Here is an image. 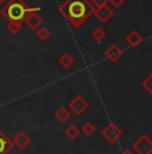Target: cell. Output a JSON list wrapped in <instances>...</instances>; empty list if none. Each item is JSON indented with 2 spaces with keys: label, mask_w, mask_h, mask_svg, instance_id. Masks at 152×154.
Listing matches in <instances>:
<instances>
[{
  "label": "cell",
  "mask_w": 152,
  "mask_h": 154,
  "mask_svg": "<svg viewBox=\"0 0 152 154\" xmlns=\"http://www.w3.org/2000/svg\"><path fill=\"white\" fill-rule=\"evenodd\" d=\"M110 2V0H91V4L93 8H99V7H103V5H107V3Z\"/></svg>",
  "instance_id": "ffe728a7"
},
{
  "label": "cell",
  "mask_w": 152,
  "mask_h": 154,
  "mask_svg": "<svg viewBox=\"0 0 152 154\" xmlns=\"http://www.w3.org/2000/svg\"><path fill=\"white\" fill-rule=\"evenodd\" d=\"M132 149L137 154H151L152 153V140L147 134H142L133 142Z\"/></svg>",
  "instance_id": "277c9868"
},
{
  "label": "cell",
  "mask_w": 152,
  "mask_h": 154,
  "mask_svg": "<svg viewBox=\"0 0 152 154\" xmlns=\"http://www.w3.org/2000/svg\"><path fill=\"white\" fill-rule=\"evenodd\" d=\"M59 64L63 69H69L71 66H74V63H75V59H74V56L72 55H69V54H63L59 58Z\"/></svg>",
  "instance_id": "7c38bea8"
},
{
  "label": "cell",
  "mask_w": 152,
  "mask_h": 154,
  "mask_svg": "<svg viewBox=\"0 0 152 154\" xmlns=\"http://www.w3.org/2000/svg\"><path fill=\"white\" fill-rule=\"evenodd\" d=\"M101 135H103L110 143H116L123 137V131L116 123L111 122L101 130Z\"/></svg>",
  "instance_id": "3957f363"
},
{
  "label": "cell",
  "mask_w": 152,
  "mask_h": 154,
  "mask_svg": "<svg viewBox=\"0 0 152 154\" xmlns=\"http://www.w3.org/2000/svg\"><path fill=\"white\" fill-rule=\"evenodd\" d=\"M66 135H67V138H68V140L75 141L76 138L80 135V130H79V127L76 125H69L66 129Z\"/></svg>",
  "instance_id": "5bb4252c"
},
{
  "label": "cell",
  "mask_w": 152,
  "mask_h": 154,
  "mask_svg": "<svg viewBox=\"0 0 152 154\" xmlns=\"http://www.w3.org/2000/svg\"><path fill=\"white\" fill-rule=\"evenodd\" d=\"M39 11H40V8L37 7L36 10H34V11H31V12H28L27 15H25V17H24V23L28 26V28L34 29V31H36V29L39 28V27H42V24H43L42 16L37 14Z\"/></svg>",
  "instance_id": "5b68a950"
},
{
  "label": "cell",
  "mask_w": 152,
  "mask_h": 154,
  "mask_svg": "<svg viewBox=\"0 0 152 154\" xmlns=\"http://www.w3.org/2000/svg\"><path fill=\"white\" fill-rule=\"evenodd\" d=\"M125 42L130 44L131 47H136V46H139V44L143 42V38H142V35H140L139 32L133 29V31H131L130 34L125 36Z\"/></svg>",
  "instance_id": "8fae6325"
},
{
  "label": "cell",
  "mask_w": 152,
  "mask_h": 154,
  "mask_svg": "<svg viewBox=\"0 0 152 154\" xmlns=\"http://www.w3.org/2000/svg\"><path fill=\"white\" fill-rule=\"evenodd\" d=\"M95 130H96V127L93 123L91 122H86L83 125V127H81V133H83L84 135H87V137H89V135H92L93 133H95Z\"/></svg>",
  "instance_id": "e0dca14e"
},
{
  "label": "cell",
  "mask_w": 152,
  "mask_h": 154,
  "mask_svg": "<svg viewBox=\"0 0 152 154\" xmlns=\"http://www.w3.org/2000/svg\"><path fill=\"white\" fill-rule=\"evenodd\" d=\"M121 154H133V153L131 152V150H124V152H123Z\"/></svg>",
  "instance_id": "7402d4cb"
},
{
  "label": "cell",
  "mask_w": 152,
  "mask_h": 154,
  "mask_svg": "<svg viewBox=\"0 0 152 154\" xmlns=\"http://www.w3.org/2000/svg\"><path fill=\"white\" fill-rule=\"evenodd\" d=\"M110 2L112 4V7H115V8H120L124 4V0H110Z\"/></svg>",
  "instance_id": "44dd1931"
},
{
  "label": "cell",
  "mask_w": 152,
  "mask_h": 154,
  "mask_svg": "<svg viewBox=\"0 0 152 154\" xmlns=\"http://www.w3.org/2000/svg\"><path fill=\"white\" fill-rule=\"evenodd\" d=\"M55 118H56L60 123H66L67 121L71 118V112L67 110L66 107H60L59 110L55 112Z\"/></svg>",
  "instance_id": "4fadbf2b"
},
{
  "label": "cell",
  "mask_w": 152,
  "mask_h": 154,
  "mask_svg": "<svg viewBox=\"0 0 152 154\" xmlns=\"http://www.w3.org/2000/svg\"><path fill=\"white\" fill-rule=\"evenodd\" d=\"M7 29L11 32V34H17V32H20V29H22V23H19V22H8Z\"/></svg>",
  "instance_id": "d6986e66"
},
{
  "label": "cell",
  "mask_w": 152,
  "mask_h": 154,
  "mask_svg": "<svg viewBox=\"0 0 152 154\" xmlns=\"http://www.w3.org/2000/svg\"><path fill=\"white\" fill-rule=\"evenodd\" d=\"M95 8L88 0H66L60 7V12L74 26L79 28L93 15Z\"/></svg>",
  "instance_id": "6da1fadb"
},
{
  "label": "cell",
  "mask_w": 152,
  "mask_h": 154,
  "mask_svg": "<svg viewBox=\"0 0 152 154\" xmlns=\"http://www.w3.org/2000/svg\"><path fill=\"white\" fill-rule=\"evenodd\" d=\"M121 56H123V50L118 46V44H111V46L106 50V58L110 62H112V63H116Z\"/></svg>",
  "instance_id": "9c48e42d"
},
{
  "label": "cell",
  "mask_w": 152,
  "mask_h": 154,
  "mask_svg": "<svg viewBox=\"0 0 152 154\" xmlns=\"http://www.w3.org/2000/svg\"><path fill=\"white\" fill-rule=\"evenodd\" d=\"M87 109H88V102L80 95L74 97L72 100L69 102V110L76 115H81Z\"/></svg>",
  "instance_id": "8992f818"
},
{
  "label": "cell",
  "mask_w": 152,
  "mask_h": 154,
  "mask_svg": "<svg viewBox=\"0 0 152 154\" xmlns=\"http://www.w3.org/2000/svg\"><path fill=\"white\" fill-rule=\"evenodd\" d=\"M92 39H95L96 42H101V40L106 38V31H104L101 27H95V29L92 31L91 34Z\"/></svg>",
  "instance_id": "2e32d148"
},
{
  "label": "cell",
  "mask_w": 152,
  "mask_h": 154,
  "mask_svg": "<svg viewBox=\"0 0 152 154\" xmlns=\"http://www.w3.org/2000/svg\"><path fill=\"white\" fill-rule=\"evenodd\" d=\"M5 2H7V0H0V7H1V5H3V4H4V3H5Z\"/></svg>",
  "instance_id": "603a6c76"
},
{
  "label": "cell",
  "mask_w": 152,
  "mask_h": 154,
  "mask_svg": "<svg viewBox=\"0 0 152 154\" xmlns=\"http://www.w3.org/2000/svg\"><path fill=\"white\" fill-rule=\"evenodd\" d=\"M15 2H16V0H15Z\"/></svg>",
  "instance_id": "cb8c5ba5"
},
{
  "label": "cell",
  "mask_w": 152,
  "mask_h": 154,
  "mask_svg": "<svg viewBox=\"0 0 152 154\" xmlns=\"http://www.w3.org/2000/svg\"><path fill=\"white\" fill-rule=\"evenodd\" d=\"M12 143H13V147H17V149H20V150H24L25 147L28 146V145L31 143V138H30V135L27 134V133H24V131H19L17 134L13 137V140H12Z\"/></svg>",
  "instance_id": "ba28073f"
},
{
  "label": "cell",
  "mask_w": 152,
  "mask_h": 154,
  "mask_svg": "<svg viewBox=\"0 0 152 154\" xmlns=\"http://www.w3.org/2000/svg\"><path fill=\"white\" fill-rule=\"evenodd\" d=\"M36 8L37 7H35V8L28 7L24 2H22V0H16V2L12 0V2L7 3V4L0 10V12H1V15L8 20V22L22 23V22H24L25 15L28 12H31V11L36 10Z\"/></svg>",
  "instance_id": "7a4b0ae2"
},
{
  "label": "cell",
  "mask_w": 152,
  "mask_h": 154,
  "mask_svg": "<svg viewBox=\"0 0 152 154\" xmlns=\"http://www.w3.org/2000/svg\"><path fill=\"white\" fill-rule=\"evenodd\" d=\"M36 36H37V39H40L42 42H45V40L51 36V32H49V29L47 27L42 26V27H39L36 29Z\"/></svg>",
  "instance_id": "9a60e30c"
},
{
  "label": "cell",
  "mask_w": 152,
  "mask_h": 154,
  "mask_svg": "<svg viewBox=\"0 0 152 154\" xmlns=\"http://www.w3.org/2000/svg\"><path fill=\"white\" fill-rule=\"evenodd\" d=\"M93 15L98 17V20L100 23H107L108 20L112 17L113 11H112V8L108 7V5H103V7L95 8V11H93Z\"/></svg>",
  "instance_id": "52a82bcc"
},
{
  "label": "cell",
  "mask_w": 152,
  "mask_h": 154,
  "mask_svg": "<svg viewBox=\"0 0 152 154\" xmlns=\"http://www.w3.org/2000/svg\"><path fill=\"white\" fill-rule=\"evenodd\" d=\"M142 87L144 88V90L147 91L150 95H152V72L142 82Z\"/></svg>",
  "instance_id": "ac0fdd59"
},
{
  "label": "cell",
  "mask_w": 152,
  "mask_h": 154,
  "mask_svg": "<svg viewBox=\"0 0 152 154\" xmlns=\"http://www.w3.org/2000/svg\"><path fill=\"white\" fill-rule=\"evenodd\" d=\"M12 149H13L12 141L5 135L4 131L0 130V154H8Z\"/></svg>",
  "instance_id": "30bf717a"
}]
</instances>
